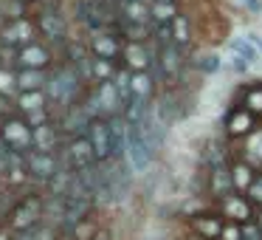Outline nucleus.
<instances>
[{
    "instance_id": "obj_6",
    "label": "nucleus",
    "mask_w": 262,
    "mask_h": 240,
    "mask_svg": "<svg viewBox=\"0 0 262 240\" xmlns=\"http://www.w3.org/2000/svg\"><path fill=\"white\" fill-rule=\"evenodd\" d=\"M85 43H88V51L99 59H116L121 63V51H124V34L121 31H93V34H85Z\"/></svg>"
},
{
    "instance_id": "obj_36",
    "label": "nucleus",
    "mask_w": 262,
    "mask_h": 240,
    "mask_svg": "<svg viewBox=\"0 0 262 240\" xmlns=\"http://www.w3.org/2000/svg\"><path fill=\"white\" fill-rule=\"evenodd\" d=\"M243 3L251 9V12H262V0H243Z\"/></svg>"
},
{
    "instance_id": "obj_14",
    "label": "nucleus",
    "mask_w": 262,
    "mask_h": 240,
    "mask_svg": "<svg viewBox=\"0 0 262 240\" xmlns=\"http://www.w3.org/2000/svg\"><path fill=\"white\" fill-rule=\"evenodd\" d=\"M223 229H226V217L220 212H194V215H189V232L203 240H220Z\"/></svg>"
},
{
    "instance_id": "obj_1",
    "label": "nucleus",
    "mask_w": 262,
    "mask_h": 240,
    "mask_svg": "<svg viewBox=\"0 0 262 240\" xmlns=\"http://www.w3.org/2000/svg\"><path fill=\"white\" fill-rule=\"evenodd\" d=\"M37 31H40L42 43H48V46L54 48V57H57V63H62L65 57V48H68L71 43V34H68V20H65V14H59L54 6H46L37 12Z\"/></svg>"
},
{
    "instance_id": "obj_40",
    "label": "nucleus",
    "mask_w": 262,
    "mask_h": 240,
    "mask_svg": "<svg viewBox=\"0 0 262 240\" xmlns=\"http://www.w3.org/2000/svg\"><path fill=\"white\" fill-rule=\"evenodd\" d=\"M186 240H203V237H198V234H192V237H186Z\"/></svg>"
},
{
    "instance_id": "obj_2",
    "label": "nucleus",
    "mask_w": 262,
    "mask_h": 240,
    "mask_svg": "<svg viewBox=\"0 0 262 240\" xmlns=\"http://www.w3.org/2000/svg\"><path fill=\"white\" fill-rule=\"evenodd\" d=\"M46 223V198L40 195H26V198L17 201L12 217H9V232L14 237H26L34 229H40Z\"/></svg>"
},
{
    "instance_id": "obj_26",
    "label": "nucleus",
    "mask_w": 262,
    "mask_h": 240,
    "mask_svg": "<svg viewBox=\"0 0 262 240\" xmlns=\"http://www.w3.org/2000/svg\"><path fill=\"white\" fill-rule=\"evenodd\" d=\"M239 105H243L245 110H251L254 116H259V119H262V82H259V85L245 88V91H243V102H239Z\"/></svg>"
},
{
    "instance_id": "obj_4",
    "label": "nucleus",
    "mask_w": 262,
    "mask_h": 240,
    "mask_svg": "<svg viewBox=\"0 0 262 240\" xmlns=\"http://www.w3.org/2000/svg\"><path fill=\"white\" fill-rule=\"evenodd\" d=\"M59 158H62V170H71V172H82V170H91L93 164H99L88 136L68 138L65 147L59 150Z\"/></svg>"
},
{
    "instance_id": "obj_11",
    "label": "nucleus",
    "mask_w": 262,
    "mask_h": 240,
    "mask_svg": "<svg viewBox=\"0 0 262 240\" xmlns=\"http://www.w3.org/2000/svg\"><path fill=\"white\" fill-rule=\"evenodd\" d=\"M223 127H226L228 138H248L254 130H259V116H254L251 110H245L243 105H231L226 113V119H223Z\"/></svg>"
},
{
    "instance_id": "obj_23",
    "label": "nucleus",
    "mask_w": 262,
    "mask_h": 240,
    "mask_svg": "<svg viewBox=\"0 0 262 240\" xmlns=\"http://www.w3.org/2000/svg\"><path fill=\"white\" fill-rule=\"evenodd\" d=\"M46 85H48V71H17V88H20V93L46 91Z\"/></svg>"
},
{
    "instance_id": "obj_28",
    "label": "nucleus",
    "mask_w": 262,
    "mask_h": 240,
    "mask_svg": "<svg viewBox=\"0 0 262 240\" xmlns=\"http://www.w3.org/2000/svg\"><path fill=\"white\" fill-rule=\"evenodd\" d=\"M17 17H26L23 0H0V29H6V26Z\"/></svg>"
},
{
    "instance_id": "obj_42",
    "label": "nucleus",
    "mask_w": 262,
    "mask_h": 240,
    "mask_svg": "<svg viewBox=\"0 0 262 240\" xmlns=\"http://www.w3.org/2000/svg\"><path fill=\"white\" fill-rule=\"evenodd\" d=\"M0 68H3V65H0Z\"/></svg>"
},
{
    "instance_id": "obj_34",
    "label": "nucleus",
    "mask_w": 262,
    "mask_h": 240,
    "mask_svg": "<svg viewBox=\"0 0 262 240\" xmlns=\"http://www.w3.org/2000/svg\"><path fill=\"white\" fill-rule=\"evenodd\" d=\"M220 240H245V237H243V226H239V223H226Z\"/></svg>"
},
{
    "instance_id": "obj_27",
    "label": "nucleus",
    "mask_w": 262,
    "mask_h": 240,
    "mask_svg": "<svg viewBox=\"0 0 262 240\" xmlns=\"http://www.w3.org/2000/svg\"><path fill=\"white\" fill-rule=\"evenodd\" d=\"M231 54L243 57L245 63H259V51H256L254 40H245V37H234L231 40Z\"/></svg>"
},
{
    "instance_id": "obj_7",
    "label": "nucleus",
    "mask_w": 262,
    "mask_h": 240,
    "mask_svg": "<svg viewBox=\"0 0 262 240\" xmlns=\"http://www.w3.org/2000/svg\"><path fill=\"white\" fill-rule=\"evenodd\" d=\"M37 37H40V31H37V20L34 17H17V20H12L6 29H0V46L20 51V48L37 43Z\"/></svg>"
},
{
    "instance_id": "obj_21",
    "label": "nucleus",
    "mask_w": 262,
    "mask_h": 240,
    "mask_svg": "<svg viewBox=\"0 0 262 240\" xmlns=\"http://www.w3.org/2000/svg\"><path fill=\"white\" fill-rule=\"evenodd\" d=\"M256 175H259V170H256L254 164H248L245 158H234L231 161V178H234V189L237 192H248L251 184L256 181Z\"/></svg>"
},
{
    "instance_id": "obj_41",
    "label": "nucleus",
    "mask_w": 262,
    "mask_h": 240,
    "mask_svg": "<svg viewBox=\"0 0 262 240\" xmlns=\"http://www.w3.org/2000/svg\"><path fill=\"white\" fill-rule=\"evenodd\" d=\"M119 3H133V0H119Z\"/></svg>"
},
{
    "instance_id": "obj_29",
    "label": "nucleus",
    "mask_w": 262,
    "mask_h": 240,
    "mask_svg": "<svg viewBox=\"0 0 262 240\" xmlns=\"http://www.w3.org/2000/svg\"><path fill=\"white\" fill-rule=\"evenodd\" d=\"M0 93L17 99L14 93H20V88H17V71L14 68H0Z\"/></svg>"
},
{
    "instance_id": "obj_8",
    "label": "nucleus",
    "mask_w": 262,
    "mask_h": 240,
    "mask_svg": "<svg viewBox=\"0 0 262 240\" xmlns=\"http://www.w3.org/2000/svg\"><path fill=\"white\" fill-rule=\"evenodd\" d=\"M217 212L226 217V223H239V226L256 221V206L243 192H231L226 198H220L217 201Z\"/></svg>"
},
{
    "instance_id": "obj_5",
    "label": "nucleus",
    "mask_w": 262,
    "mask_h": 240,
    "mask_svg": "<svg viewBox=\"0 0 262 240\" xmlns=\"http://www.w3.org/2000/svg\"><path fill=\"white\" fill-rule=\"evenodd\" d=\"M158 150L152 147V142L147 138V133L141 127H130L127 125V161L136 172H144L149 164L155 161Z\"/></svg>"
},
{
    "instance_id": "obj_39",
    "label": "nucleus",
    "mask_w": 262,
    "mask_h": 240,
    "mask_svg": "<svg viewBox=\"0 0 262 240\" xmlns=\"http://www.w3.org/2000/svg\"><path fill=\"white\" fill-rule=\"evenodd\" d=\"M256 223L262 226V209H256Z\"/></svg>"
},
{
    "instance_id": "obj_3",
    "label": "nucleus",
    "mask_w": 262,
    "mask_h": 240,
    "mask_svg": "<svg viewBox=\"0 0 262 240\" xmlns=\"http://www.w3.org/2000/svg\"><path fill=\"white\" fill-rule=\"evenodd\" d=\"M0 142L6 144L12 153H34V127L23 119V116H12L0 125Z\"/></svg>"
},
{
    "instance_id": "obj_33",
    "label": "nucleus",
    "mask_w": 262,
    "mask_h": 240,
    "mask_svg": "<svg viewBox=\"0 0 262 240\" xmlns=\"http://www.w3.org/2000/svg\"><path fill=\"white\" fill-rule=\"evenodd\" d=\"M245 195H248V201L256 206V209H262V170H259V175H256V181L251 184V189H248Z\"/></svg>"
},
{
    "instance_id": "obj_18",
    "label": "nucleus",
    "mask_w": 262,
    "mask_h": 240,
    "mask_svg": "<svg viewBox=\"0 0 262 240\" xmlns=\"http://www.w3.org/2000/svg\"><path fill=\"white\" fill-rule=\"evenodd\" d=\"M206 178H209V195L214 201H220V198H226V195L237 192V189H234V178H231V167L206 170Z\"/></svg>"
},
{
    "instance_id": "obj_24",
    "label": "nucleus",
    "mask_w": 262,
    "mask_h": 240,
    "mask_svg": "<svg viewBox=\"0 0 262 240\" xmlns=\"http://www.w3.org/2000/svg\"><path fill=\"white\" fill-rule=\"evenodd\" d=\"M243 144H245V147H243V153H239L237 158H245L248 164H254L256 170H259V167H262V127L251 133Z\"/></svg>"
},
{
    "instance_id": "obj_10",
    "label": "nucleus",
    "mask_w": 262,
    "mask_h": 240,
    "mask_svg": "<svg viewBox=\"0 0 262 240\" xmlns=\"http://www.w3.org/2000/svg\"><path fill=\"white\" fill-rule=\"evenodd\" d=\"M62 172V158L59 153H29V178L34 184H51Z\"/></svg>"
},
{
    "instance_id": "obj_25",
    "label": "nucleus",
    "mask_w": 262,
    "mask_h": 240,
    "mask_svg": "<svg viewBox=\"0 0 262 240\" xmlns=\"http://www.w3.org/2000/svg\"><path fill=\"white\" fill-rule=\"evenodd\" d=\"M181 14L178 3H149V17L152 26H172V20Z\"/></svg>"
},
{
    "instance_id": "obj_20",
    "label": "nucleus",
    "mask_w": 262,
    "mask_h": 240,
    "mask_svg": "<svg viewBox=\"0 0 262 240\" xmlns=\"http://www.w3.org/2000/svg\"><path fill=\"white\" fill-rule=\"evenodd\" d=\"M121 26H149L152 29V17H149V6L144 0H133V3H121Z\"/></svg>"
},
{
    "instance_id": "obj_12",
    "label": "nucleus",
    "mask_w": 262,
    "mask_h": 240,
    "mask_svg": "<svg viewBox=\"0 0 262 240\" xmlns=\"http://www.w3.org/2000/svg\"><path fill=\"white\" fill-rule=\"evenodd\" d=\"M88 142H91L93 153H96L99 164H107V161L116 158V150H113V130H110V122L107 119H96L91 122L88 127Z\"/></svg>"
},
{
    "instance_id": "obj_38",
    "label": "nucleus",
    "mask_w": 262,
    "mask_h": 240,
    "mask_svg": "<svg viewBox=\"0 0 262 240\" xmlns=\"http://www.w3.org/2000/svg\"><path fill=\"white\" fill-rule=\"evenodd\" d=\"M149 3H178V0H149Z\"/></svg>"
},
{
    "instance_id": "obj_16",
    "label": "nucleus",
    "mask_w": 262,
    "mask_h": 240,
    "mask_svg": "<svg viewBox=\"0 0 262 240\" xmlns=\"http://www.w3.org/2000/svg\"><path fill=\"white\" fill-rule=\"evenodd\" d=\"M93 93L99 99V108H102L104 119H113V116L124 113V102H121V93L116 88V82H96L93 85Z\"/></svg>"
},
{
    "instance_id": "obj_19",
    "label": "nucleus",
    "mask_w": 262,
    "mask_h": 240,
    "mask_svg": "<svg viewBox=\"0 0 262 240\" xmlns=\"http://www.w3.org/2000/svg\"><path fill=\"white\" fill-rule=\"evenodd\" d=\"M130 88H133V102L149 105L152 96H155V88H158V79L152 76V71H138V74L130 76Z\"/></svg>"
},
{
    "instance_id": "obj_22",
    "label": "nucleus",
    "mask_w": 262,
    "mask_h": 240,
    "mask_svg": "<svg viewBox=\"0 0 262 240\" xmlns=\"http://www.w3.org/2000/svg\"><path fill=\"white\" fill-rule=\"evenodd\" d=\"M172 43H175L178 48H181L183 54L192 51V43H194V34H192V23H189L186 14H178L175 20H172Z\"/></svg>"
},
{
    "instance_id": "obj_31",
    "label": "nucleus",
    "mask_w": 262,
    "mask_h": 240,
    "mask_svg": "<svg viewBox=\"0 0 262 240\" xmlns=\"http://www.w3.org/2000/svg\"><path fill=\"white\" fill-rule=\"evenodd\" d=\"M220 57L217 54H206V57H200V59H194V68L200 71V74H217L220 71Z\"/></svg>"
},
{
    "instance_id": "obj_32",
    "label": "nucleus",
    "mask_w": 262,
    "mask_h": 240,
    "mask_svg": "<svg viewBox=\"0 0 262 240\" xmlns=\"http://www.w3.org/2000/svg\"><path fill=\"white\" fill-rule=\"evenodd\" d=\"M12 116H17V99L0 93V125H3L6 119H12Z\"/></svg>"
},
{
    "instance_id": "obj_37",
    "label": "nucleus",
    "mask_w": 262,
    "mask_h": 240,
    "mask_svg": "<svg viewBox=\"0 0 262 240\" xmlns=\"http://www.w3.org/2000/svg\"><path fill=\"white\" fill-rule=\"evenodd\" d=\"M93 240H113V237H110V232H107V229H99V234H96Z\"/></svg>"
},
{
    "instance_id": "obj_15",
    "label": "nucleus",
    "mask_w": 262,
    "mask_h": 240,
    "mask_svg": "<svg viewBox=\"0 0 262 240\" xmlns=\"http://www.w3.org/2000/svg\"><path fill=\"white\" fill-rule=\"evenodd\" d=\"M91 122L93 119L85 113V108H82V105H74V108H68L65 113H59L57 119H54V125L62 130L65 138H76V136H85Z\"/></svg>"
},
{
    "instance_id": "obj_9",
    "label": "nucleus",
    "mask_w": 262,
    "mask_h": 240,
    "mask_svg": "<svg viewBox=\"0 0 262 240\" xmlns=\"http://www.w3.org/2000/svg\"><path fill=\"white\" fill-rule=\"evenodd\" d=\"M57 65V57L51 54V46L42 40L31 43V46L17 51V71H51Z\"/></svg>"
},
{
    "instance_id": "obj_13",
    "label": "nucleus",
    "mask_w": 262,
    "mask_h": 240,
    "mask_svg": "<svg viewBox=\"0 0 262 240\" xmlns=\"http://www.w3.org/2000/svg\"><path fill=\"white\" fill-rule=\"evenodd\" d=\"M121 65H124L127 71H133V74H138V71H152L155 65V48L152 43H124V51H121Z\"/></svg>"
},
{
    "instance_id": "obj_35",
    "label": "nucleus",
    "mask_w": 262,
    "mask_h": 240,
    "mask_svg": "<svg viewBox=\"0 0 262 240\" xmlns=\"http://www.w3.org/2000/svg\"><path fill=\"white\" fill-rule=\"evenodd\" d=\"M248 65H251V63H245L243 57H237V54H231V68L237 71V74H245V71H248Z\"/></svg>"
},
{
    "instance_id": "obj_30",
    "label": "nucleus",
    "mask_w": 262,
    "mask_h": 240,
    "mask_svg": "<svg viewBox=\"0 0 262 240\" xmlns=\"http://www.w3.org/2000/svg\"><path fill=\"white\" fill-rule=\"evenodd\" d=\"M96 234H99V226L91 221V217H85V221H82L74 232H71V237H74V240H93Z\"/></svg>"
},
{
    "instance_id": "obj_17",
    "label": "nucleus",
    "mask_w": 262,
    "mask_h": 240,
    "mask_svg": "<svg viewBox=\"0 0 262 240\" xmlns=\"http://www.w3.org/2000/svg\"><path fill=\"white\" fill-rule=\"evenodd\" d=\"M237 158L228 142H209L203 150V167L206 170H217V167H231V161Z\"/></svg>"
}]
</instances>
